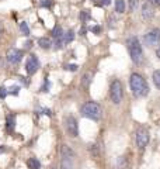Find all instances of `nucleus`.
<instances>
[{"instance_id": "1", "label": "nucleus", "mask_w": 160, "mask_h": 169, "mask_svg": "<svg viewBox=\"0 0 160 169\" xmlns=\"http://www.w3.org/2000/svg\"><path fill=\"white\" fill-rule=\"evenodd\" d=\"M129 85H131V90L135 97H145L149 93V85L146 79L139 73H132L129 79Z\"/></svg>"}, {"instance_id": "2", "label": "nucleus", "mask_w": 160, "mask_h": 169, "mask_svg": "<svg viewBox=\"0 0 160 169\" xmlns=\"http://www.w3.org/2000/svg\"><path fill=\"white\" fill-rule=\"evenodd\" d=\"M127 48L129 51L131 59L133 63L139 65L142 59H143V51H142V45H140L138 37H129L127 40Z\"/></svg>"}, {"instance_id": "3", "label": "nucleus", "mask_w": 160, "mask_h": 169, "mask_svg": "<svg viewBox=\"0 0 160 169\" xmlns=\"http://www.w3.org/2000/svg\"><path fill=\"white\" fill-rule=\"evenodd\" d=\"M83 117L86 119H90L93 121H99L101 117H103V109L99 103L96 102H87L82 106V110H80Z\"/></svg>"}, {"instance_id": "4", "label": "nucleus", "mask_w": 160, "mask_h": 169, "mask_svg": "<svg viewBox=\"0 0 160 169\" xmlns=\"http://www.w3.org/2000/svg\"><path fill=\"white\" fill-rule=\"evenodd\" d=\"M61 169H74V157L76 154L70 147L62 145L61 147Z\"/></svg>"}, {"instance_id": "5", "label": "nucleus", "mask_w": 160, "mask_h": 169, "mask_svg": "<svg viewBox=\"0 0 160 169\" xmlns=\"http://www.w3.org/2000/svg\"><path fill=\"white\" fill-rule=\"evenodd\" d=\"M110 97L114 104H119L122 100V85L119 80H112L110 85Z\"/></svg>"}, {"instance_id": "6", "label": "nucleus", "mask_w": 160, "mask_h": 169, "mask_svg": "<svg viewBox=\"0 0 160 169\" xmlns=\"http://www.w3.org/2000/svg\"><path fill=\"white\" fill-rule=\"evenodd\" d=\"M136 145L139 149H145L146 145L149 144V140H150V135H149V131L145 127H139L136 130Z\"/></svg>"}, {"instance_id": "7", "label": "nucleus", "mask_w": 160, "mask_h": 169, "mask_svg": "<svg viewBox=\"0 0 160 169\" xmlns=\"http://www.w3.org/2000/svg\"><path fill=\"white\" fill-rule=\"evenodd\" d=\"M143 42L148 47H155L160 44V28H152L148 31L143 37Z\"/></svg>"}, {"instance_id": "8", "label": "nucleus", "mask_w": 160, "mask_h": 169, "mask_svg": "<svg viewBox=\"0 0 160 169\" xmlns=\"http://www.w3.org/2000/svg\"><path fill=\"white\" fill-rule=\"evenodd\" d=\"M65 128H66V132L69 134L70 137H77L79 135V125H77V121L74 119L73 115H67L65 119Z\"/></svg>"}, {"instance_id": "9", "label": "nucleus", "mask_w": 160, "mask_h": 169, "mask_svg": "<svg viewBox=\"0 0 160 169\" xmlns=\"http://www.w3.org/2000/svg\"><path fill=\"white\" fill-rule=\"evenodd\" d=\"M23 51L18 50V48H10L6 54V58H7V62L10 65H18L23 59Z\"/></svg>"}, {"instance_id": "10", "label": "nucleus", "mask_w": 160, "mask_h": 169, "mask_svg": "<svg viewBox=\"0 0 160 169\" xmlns=\"http://www.w3.org/2000/svg\"><path fill=\"white\" fill-rule=\"evenodd\" d=\"M38 69H39V61H38L37 55L31 54L25 62V72L28 75H34Z\"/></svg>"}, {"instance_id": "11", "label": "nucleus", "mask_w": 160, "mask_h": 169, "mask_svg": "<svg viewBox=\"0 0 160 169\" xmlns=\"http://www.w3.org/2000/svg\"><path fill=\"white\" fill-rule=\"evenodd\" d=\"M155 16V8H153L152 3H145L142 6V17H143L145 20H149V18H152Z\"/></svg>"}, {"instance_id": "12", "label": "nucleus", "mask_w": 160, "mask_h": 169, "mask_svg": "<svg viewBox=\"0 0 160 169\" xmlns=\"http://www.w3.org/2000/svg\"><path fill=\"white\" fill-rule=\"evenodd\" d=\"M14 127H16V117L13 114H8L6 117V130H7V132L11 134L14 131Z\"/></svg>"}, {"instance_id": "13", "label": "nucleus", "mask_w": 160, "mask_h": 169, "mask_svg": "<svg viewBox=\"0 0 160 169\" xmlns=\"http://www.w3.org/2000/svg\"><path fill=\"white\" fill-rule=\"evenodd\" d=\"M38 45L44 48V50H49L51 47H52V41H51L48 37H41L38 40Z\"/></svg>"}, {"instance_id": "14", "label": "nucleus", "mask_w": 160, "mask_h": 169, "mask_svg": "<svg viewBox=\"0 0 160 169\" xmlns=\"http://www.w3.org/2000/svg\"><path fill=\"white\" fill-rule=\"evenodd\" d=\"M91 79H93V73H91V72H86V73H84V76L82 78V86L87 89V87L90 86Z\"/></svg>"}, {"instance_id": "15", "label": "nucleus", "mask_w": 160, "mask_h": 169, "mask_svg": "<svg viewBox=\"0 0 160 169\" xmlns=\"http://www.w3.org/2000/svg\"><path fill=\"white\" fill-rule=\"evenodd\" d=\"M27 165L30 169H41V162L38 161L37 158H30L27 161Z\"/></svg>"}, {"instance_id": "16", "label": "nucleus", "mask_w": 160, "mask_h": 169, "mask_svg": "<svg viewBox=\"0 0 160 169\" xmlns=\"http://www.w3.org/2000/svg\"><path fill=\"white\" fill-rule=\"evenodd\" d=\"M73 40H74V31L73 30H69L66 34H63V42H65V44H70Z\"/></svg>"}, {"instance_id": "17", "label": "nucleus", "mask_w": 160, "mask_h": 169, "mask_svg": "<svg viewBox=\"0 0 160 169\" xmlns=\"http://www.w3.org/2000/svg\"><path fill=\"white\" fill-rule=\"evenodd\" d=\"M115 11L117 13L125 11V2H124V0H117V2H115Z\"/></svg>"}, {"instance_id": "18", "label": "nucleus", "mask_w": 160, "mask_h": 169, "mask_svg": "<svg viewBox=\"0 0 160 169\" xmlns=\"http://www.w3.org/2000/svg\"><path fill=\"white\" fill-rule=\"evenodd\" d=\"M153 83L157 89H160V69L153 72Z\"/></svg>"}, {"instance_id": "19", "label": "nucleus", "mask_w": 160, "mask_h": 169, "mask_svg": "<svg viewBox=\"0 0 160 169\" xmlns=\"http://www.w3.org/2000/svg\"><path fill=\"white\" fill-rule=\"evenodd\" d=\"M20 30H21V33L24 34L25 37L30 35V27H28V24H27L25 21H21L20 23Z\"/></svg>"}, {"instance_id": "20", "label": "nucleus", "mask_w": 160, "mask_h": 169, "mask_svg": "<svg viewBox=\"0 0 160 169\" xmlns=\"http://www.w3.org/2000/svg\"><path fill=\"white\" fill-rule=\"evenodd\" d=\"M63 35V31H62V27H59V25H55V28L52 30V37L53 38H59Z\"/></svg>"}, {"instance_id": "21", "label": "nucleus", "mask_w": 160, "mask_h": 169, "mask_svg": "<svg viewBox=\"0 0 160 169\" xmlns=\"http://www.w3.org/2000/svg\"><path fill=\"white\" fill-rule=\"evenodd\" d=\"M80 20H82V23H86L87 20H90V13H89V10H83V11H80Z\"/></svg>"}, {"instance_id": "22", "label": "nucleus", "mask_w": 160, "mask_h": 169, "mask_svg": "<svg viewBox=\"0 0 160 169\" xmlns=\"http://www.w3.org/2000/svg\"><path fill=\"white\" fill-rule=\"evenodd\" d=\"M139 6V0H129V10L131 11H136Z\"/></svg>"}, {"instance_id": "23", "label": "nucleus", "mask_w": 160, "mask_h": 169, "mask_svg": "<svg viewBox=\"0 0 160 169\" xmlns=\"http://www.w3.org/2000/svg\"><path fill=\"white\" fill-rule=\"evenodd\" d=\"M89 151H90V154L93 155V157H96V158H97V157L100 155V152H99V147H97L96 144H94V145H90Z\"/></svg>"}, {"instance_id": "24", "label": "nucleus", "mask_w": 160, "mask_h": 169, "mask_svg": "<svg viewBox=\"0 0 160 169\" xmlns=\"http://www.w3.org/2000/svg\"><path fill=\"white\" fill-rule=\"evenodd\" d=\"M49 87H51V82L48 80V78H45V82H44V86L41 87L42 92H49Z\"/></svg>"}, {"instance_id": "25", "label": "nucleus", "mask_w": 160, "mask_h": 169, "mask_svg": "<svg viewBox=\"0 0 160 169\" xmlns=\"http://www.w3.org/2000/svg\"><path fill=\"white\" fill-rule=\"evenodd\" d=\"M8 95V90L4 86L0 87V99H6V96Z\"/></svg>"}, {"instance_id": "26", "label": "nucleus", "mask_w": 160, "mask_h": 169, "mask_svg": "<svg viewBox=\"0 0 160 169\" xmlns=\"http://www.w3.org/2000/svg\"><path fill=\"white\" fill-rule=\"evenodd\" d=\"M39 6H41V7H52V2H51V0H41Z\"/></svg>"}, {"instance_id": "27", "label": "nucleus", "mask_w": 160, "mask_h": 169, "mask_svg": "<svg viewBox=\"0 0 160 169\" xmlns=\"http://www.w3.org/2000/svg\"><path fill=\"white\" fill-rule=\"evenodd\" d=\"M18 90H20V86H13V87H10L8 93H10V95L17 96V95H18Z\"/></svg>"}, {"instance_id": "28", "label": "nucleus", "mask_w": 160, "mask_h": 169, "mask_svg": "<svg viewBox=\"0 0 160 169\" xmlns=\"http://www.w3.org/2000/svg\"><path fill=\"white\" fill-rule=\"evenodd\" d=\"M77 68H79V66H77V65H74V63H72V65H66V66H65V69H66V70H72V72H76V70H77Z\"/></svg>"}, {"instance_id": "29", "label": "nucleus", "mask_w": 160, "mask_h": 169, "mask_svg": "<svg viewBox=\"0 0 160 169\" xmlns=\"http://www.w3.org/2000/svg\"><path fill=\"white\" fill-rule=\"evenodd\" d=\"M90 31H93L94 34H100L101 33V27H99V25H94V27H91Z\"/></svg>"}, {"instance_id": "30", "label": "nucleus", "mask_w": 160, "mask_h": 169, "mask_svg": "<svg viewBox=\"0 0 160 169\" xmlns=\"http://www.w3.org/2000/svg\"><path fill=\"white\" fill-rule=\"evenodd\" d=\"M111 3V0H101L100 2V6H108Z\"/></svg>"}, {"instance_id": "31", "label": "nucleus", "mask_w": 160, "mask_h": 169, "mask_svg": "<svg viewBox=\"0 0 160 169\" xmlns=\"http://www.w3.org/2000/svg\"><path fill=\"white\" fill-rule=\"evenodd\" d=\"M31 47H33V42H31V41H27V42L24 44V48H25V50H30Z\"/></svg>"}, {"instance_id": "32", "label": "nucleus", "mask_w": 160, "mask_h": 169, "mask_svg": "<svg viewBox=\"0 0 160 169\" xmlns=\"http://www.w3.org/2000/svg\"><path fill=\"white\" fill-rule=\"evenodd\" d=\"M149 3L156 4V6H160V0H149Z\"/></svg>"}, {"instance_id": "33", "label": "nucleus", "mask_w": 160, "mask_h": 169, "mask_svg": "<svg viewBox=\"0 0 160 169\" xmlns=\"http://www.w3.org/2000/svg\"><path fill=\"white\" fill-rule=\"evenodd\" d=\"M156 57L160 59V47H157V50H156Z\"/></svg>"}, {"instance_id": "34", "label": "nucleus", "mask_w": 160, "mask_h": 169, "mask_svg": "<svg viewBox=\"0 0 160 169\" xmlns=\"http://www.w3.org/2000/svg\"><path fill=\"white\" fill-rule=\"evenodd\" d=\"M2 35H3V25L0 23V38H2Z\"/></svg>"}, {"instance_id": "35", "label": "nucleus", "mask_w": 160, "mask_h": 169, "mask_svg": "<svg viewBox=\"0 0 160 169\" xmlns=\"http://www.w3.org/2000/svg\"><path fill=\"white\" fill-rule=\"evenodd\" d=\"M80 35H86V28H82V30H80Z\"/></svg>"}, {"instance_id": "36", "label": "nucleus", "mask_w": 160, "mask_h": 169, "mask_svg": "<svg viewBox=\"0 0 160 169\" xmlns=\"http://www.w3.org/2000/svg\"><path fill=\"white\" fill-rule=\"evenodd\" d=\"M4 151H6V148H4V147H2V148H0V152H4Z\"/></svg>"}]
</instances>
